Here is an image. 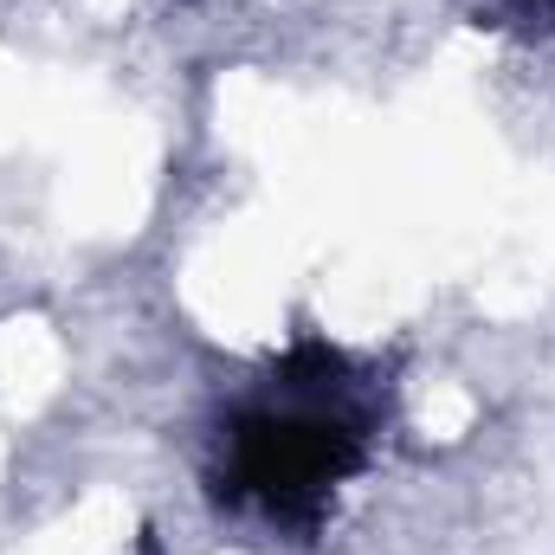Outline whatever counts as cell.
I'll list each match as a JSON object with an SVG mask.
<instances>
[{"label": "cell", "mask_w": 555, "mask_h": 555, "mask_svg": "<svg viewBox=\"0 0 555 555\" xmlns=\"http://www.w3.org/2000/svg\"><path fill=\"white\" fill-rule=\"evenodd\" d=\"M375 414L356 388L349 356L323 343H297L272 375L233 401L214 433V504L253 511L272 530L310 537L336 491L369 465Z\"/></svg>", "instance_id": "obj_1"}]
</instances>
